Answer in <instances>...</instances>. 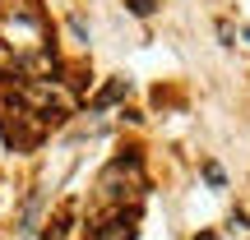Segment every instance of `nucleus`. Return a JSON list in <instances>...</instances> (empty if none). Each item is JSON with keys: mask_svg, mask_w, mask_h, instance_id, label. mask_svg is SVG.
<instances>
[{"mask_svg": "<svg viewBox=\"0 0 250 240\" xmlns=\"http://www.w3.org/2000/svg\"><path fill=\"white\" fill-rule=\"evenodd\" d=\"M125 92H130V83H125V79H116V83H107V88L98 92V102H93V111H107L111 102H121V97H125Z\"/></svg>", "mask_w": 250, "mask_h": 240, "instance_id": "obj_1", "label": "nucleus"}, {"mask_svg": "<svg viewBox=\"0 0 250 240\" xmlns=\"http://www.w3.org/2000/svg\"><path fill=\"white\" fill-rule=\"evenodd\" d=\"M139 236V226L134 222H111V226H102L98 231V240H134Z\"/></svg>", "mask_w": 250, "mask_h": 240, "instance_id": "obj_2", "label": "nucleus"}, {"mask_svg": "<svg viewBox=\"0 0 250 240\" xmlns=\"http://www.w3.org/2000/svg\"><path fill=\"white\" fill-rule=\"evenodd\" d=\"M130 5V14H139V18H148L153 9H158V0H125Z\"/></svg>", "mask_w": 250, "mask_h": 240, "instance_id": "obj_3", "label": "nucleus"}, {"mask_svg": "<svg viewBox=\"0 0 250 240\" xmlns=\"http://www.w3.org/2000/svg\"><path fill=\"white\" fill-rule=\"evenodd\" d=\"M204 180H208L213 189H223V166H218V162H208V166H204Z\"/></svg>", "mask_w": 250, "mask_h": 240, "instance_id": "obj_4", "label": "nucleus"}, {"mask_svg": "<svg viewBox=\"0 0 250 240\" xmlns=\"http://www.w3.org/2000/svg\"><path fill=\"white\" fill-rule=\"evenodd\" d=\"M70 33L79 37V42H88V28H83V18H70Z\"/></svg>", "mask_w": 250, "mask_h": 240, "instance_id": "obj_5", "label": "nucleus"}, {"mask_svg": "<svg viewBox=\"0 0 250 240\" xmlns=\"http://www.w3.org/2000/svg\"><path fill=\"white\" fill-rule=\"evenodd\" d=\"M195 240H213V236H195Z\"/></svg>", "mask_w": 250, "mask_h": 240, "instance_id": "obj_6", "label": "nucleus"}]
</instances>
